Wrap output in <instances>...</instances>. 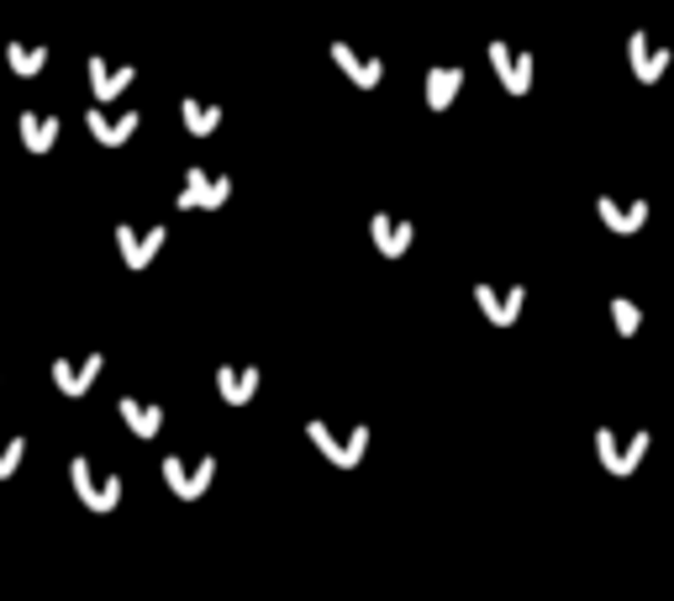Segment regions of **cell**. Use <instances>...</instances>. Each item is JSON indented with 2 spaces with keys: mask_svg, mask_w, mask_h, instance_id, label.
<instances>
[{
  "mask_svg": "<svg viewBox=\"0 0 674 601\" xmlns=\"http://www.w3.org/2000/svg\"><path fill=\"white\" fill-rule=\"evenodd\" d=\"M306 439L317 443V454H327V460L337 464V470H358V460H364V449H369V427L364 422H354L348 433H337L333 422H306Z\"/></svg>",
  "mask_w": 674,
  "mask_h": 601,
  "instance_id": "6da1fadb",
  "label": "cell"
},
{
  "mask_svg": "<svg viewBox=\"0 0 674 601\" xmlns=\"http://www.w3.org/2000/svg\"><path fill=\"white\" fill-rule=\"evenodd\" d=\"M69 485H75V496L90 506V512H117V501H121V475H100L96 464L85 460V454H75L69 460Z\"/></svg>",
  "mask_w": 674,
  "mask_h": 601,
  "instance_id": "7a4b0ae2",
  "label": "cell"
},
{
  "mask_svg": "<svg viewBox=\"0 0 674 601\" xmlns=\"http://www.w3.org/2000/svg\"><path fill=\"white\" fill-rule=\"evenodd\" d=\"M211 481H217V460H211V454H200L196 464L185 460V454H169V460H163V485H169L179 501H200L211 491Z\"/></svg>",
  "mask_w": 674,
  "mask_h": 601,
  "instance_id": "3957f363",
  "label": "cell"
},
{
  "mask_svg": "<svg viewBox=\"0 0 674 601\" xmlns=\"http://www.w3.org/2000/svg\"><path fill=\"white\" fill-rule=\"evenodd\" d=\"M648 449H654V433H648V427H643V433H633L627 443L616 439L612 427H595V454H601V464H606L612 475H633Z\"/></svg>",
  "mask_w": 674,
  "mask_h": 601,
  "instance_id": "277c9868",
  "label": "cell"
},
{
  "mask_svg": "<svg viewBox=\"0 0 674 601\" xmlns=\"http://www.w3.org/2000/svg\"><path fill=\"white\" fill-rule=\"evenodd\" d=\"M475 306L490 327H512L527 312V285H475Z\"/></svg>",
  "mask_w": 674,
  "mask_h": 601,
  "instance_id": "5b68a950",
  "label": "cell"
},
{
  "mask_svg": "<svg viewBox=\"0 0 674 601\" xmlns=\"http://www.w3.org/2000/svg\"><path fill=\"white\" fill-rule=\"evenodd\" d=\"M232 196V175H211V169H200V164H190V175H185V190H179V206L190 211H217L221 200Z\"/></svg>",
  "mask_w": 674,
  "mask_h": 601,
  "instance_id": "8992f818",
  "label": "cell"
},
{
  "mask_svg": "<svg viewBox=\"0 0 674 601\" xmlns=\"http://www.w3.org/2000/svg\"><path fill=\"white\" fill-rule=\"evenodd\" d=\"M485 53H490V63H496V75H500V85H506V96H527V90H533V53H527V48L490 42Z\"/></svg>",
  "mask_w": 674,
  "mask_h": 601,
  "instance_id": "52a82bcc",
  "label": "cell"
},
{
  "mask_svg": "<svg viewBox=\"0 0 674 601\" xmlns=\"http://www.w3.org/2000/svg\"><path fill=\"white\" fill-rule=\"evenodd\" d=\"M163 238H169V227H148V233H138V227H127L121 221L117 227V243H121V264L127 269H148V264L159 259V248H163Z\"/></svg>",
  "mask_w": 674,
  "mask_h": 601,
  "instance_id": "ba28073f",
  "label": "cell"
},
{
  "mask_svg": "<svg viewBox=\"0 0 674 601\" xmlns=\"http://www.w3.org/2000/svg\"><path fill=\"white\" fill-rule=\"evenodd\" d=\"M85 127H90V138H96V142H106V148H121V142H127L142 127V111H106V106H96V111L85 117Z\"/></svg>",
  "mask_w": 674,
  "mask_h": 601,
  "instance_id": "9c48e42d",
  "label": "cell"
},
{
  "mask_svg": "<svg viewBox=\"0 0 674 601\" xmlns=\"http://www.w3.org/2000/svg\"><path fill=\"white\" fill-rule=\"evenodd\" d=\"M369 238H375V248L385 259H400V254L412 248V238H417V227L406 217H396V211H375V217H369Z\"/></svg>",
  "mask_w": 674,
  "mask_h": 601,
  "instance_id": "30bf717a",
  "label": "cell"
},
{
  "mask_svg": "<svg viewBox=\"0 0 674 601\" xmlns=\"http://www.w3.org/2000/svg\"><path fill=\"white\" fill-rule=\"evenodd\" d=\"M258 385H264V370H254V364H221L217 370V396L227 406H248L258 396Z\"/></svg>",
  "mask_w": 674,
  "mask_h": 601,
  "instance_id": "8fae6325",
  "label": "cell"
},
{
  "mask_svg": "<svg viewBox=\"0 0 674 601\" xmlns=\"http://www.w3.org/2000/svg\"><path fill=\"white\" fill-rule=\"evenodd\" d=\"M627 59H633V75L643 85H658L664 80V69H670V48H654V42H648V32H633V38H627Z\"/></svg>",
  "mask_w": 674,
  "mask_h": 601,
  "instance_id": "7c38bea8",
  "label": "cell"
},
{
  "mask_svg": "<svg viewBox=\"0 0 674 601\" xmlns=\"http://www.w3.org/2000/svg\"><path fill=\"white\" fill-rule=\"evenodd\" d=\"M100 370H106V354H90V359H59L53 364V385H59L63 396H85L90 385L100 381Z\"/></svg>",
  "mask_w": 674,
  "mask_h": 601,
  "instance_id": "4fadbf2b",
  "label": "cell"
},
{
  "mask_svg": "<svg viewBox=\"0 0 674 601\" xmlns=\"http://www.w3.org/2000/svg\"><path fill=\"white\" fill-rule=\"evenodd\" d=\"M648 211H654L648 200H612V196L595 200V217L606 221L612 233H637V227L648 221Z\"/></svg>",
  "mask_w": 674,
  "mask_h": 601,
  "instance_id": "5bb4252c",
  "label": "cell"
},
{
  "mask_svg": "<svg viewBox=\"0 0 674 601\" xmlns=\"http://www.w3.org/2000/svg\"><path fill=\"white\" fill-rule=\"evenodd\" d=\"M117 412H121V422H127V433H132V439H159V433H163V406H153V401L121 396Z\"/></svg>",
  "mask_w": 674,
  "mask_h": 601,
  "instance_id": "9a60e30c",
  "label": "cell"
},
{
  "mask_svg": "<svg viewBox=\"0 0 674 601\" xmlns=\"http://www.w3.org/2000/svg\"><path fill=\"white\" fill-rule=\"evenodd\" d=\"M17 138L27 154H48L53 142H59V117H48V111H21L17 117Z\"/></svg>",
  "mask_w": 674,
  "mask_h": 601,
  "instance_id": "2e32d148",
  "label": "cell"
},
{
  "mask_svg": "<svg viewBox=\"0 0 674 601\" xmlns=\"http://www.w3.org/2000/svg\"><path fill=\"white\" fill-rule=\"evenodd\" d=\"M458 90H464V69H458V63L427 69V106H433V111H448L458 100Z\"/></svg>",
  "mask_w": 674,
  "mask_h": 601,
  "instance_id": "e0dca14e",
  "label": "cell"
},
{
  "mask_svg": "<svg viewBox=\"0 0 674 601\" xmlns=\"http://www.w3.org/2000/svg\"><path fill=\"white\" fill-rule=\"evenodd\" d=\"M132 80H138V69H132V63H121V69H106V59H90V90H96L100 106H106V100H117Z\"/></svg>",
  "mask_w": 674,
  "mask_h": 601,
  "instance_id": "ac0fdd59",
  "label": "cell"
},
{
  "mask_svg": "<svg viewBox=\"0 0 674 601\" xmlns=\"http://www.w3.org/2000/svg\"><path fill=\"white\" fill-rule=\"evenodd\" d=\"M333 59L343 63V69H348V80H354L358 90H375L379 75H385V63H379V59H358L348 42H333Z\"/></svg>",
  "mask_w": 674,
  "mask_h": 601,
  "instance_id": "d6986e66",
  "label": "cell"
},
{
  "mask_svg": "<svg viewBox=\"0 0 674 601\" xmlns=\"http://www.w3.org/2000/svg\"><path fill=\"white\" fill-rule=\"evenodd\" d=\"M179 117H185V132H196V138H211L221 127V106H206V100H185L179 106Z\"/></svg>",
  "mask_w": 674,
  "mask_h": 601,
  "instance_id": "ffe728a7",
  "label": "cell"
},
{
  "mask_svg": "<svg viewBox=\"0 0 674 601\" xmlns=\"http://www.w3.org/2000/svg\"><path fill=\"white\" fill-rule=\"evenodd\" d=\"M6 59H11V69H17L21 80H38L42 75V63H48V48H21V42H11V48H6Z\"/></svg>",
  "mask_w": 674,
  "mask_h": 601,
  "instance_id": "44dd1931",
  "label": "cell"
},
{
  "mask_svg": "<svg viewBox=\"0 0 674 601\" xmlns=\"http://www.w3.org/2000/svg\"><path fill=\"white\" fill-rule=\"evenodd\" d=\"M612 322H616V333H622V338H633L637 327H643V306L627 300V296H612Z\"/></svg>",
  "mask_w": 674,
  "mask_h": 601,
  "instance_id": "7402d4cb",
  "label": "cell"
},
{
  "mask_svg": "<svg viewBox=\"0 0 674 601\" xmlns=\"http://www.w3.org/2000/svg\"><path fill=\"white\" fill-rule=\"evenodd\" d=\"M21 460H27V439H11V443H0V481H11V475H17L21 470Z\"/></svg>",
  "mask_w": 674,
  "mask_h": 601,
  "instance_id": "603a6c76",
  "label": "cell"
}]
</instances>
